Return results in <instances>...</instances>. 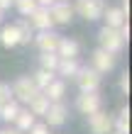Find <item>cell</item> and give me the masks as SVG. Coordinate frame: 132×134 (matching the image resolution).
<instances>
[{
	"mask_svg": "<svg viewBox=\"0 0 132 134\" xmlns=\"http://www.w3.org/2000/svg\"><path fill=\"white\" fill-rule=\"evenodd\" d=\"M73 78H76V83H78L81 93H98V88H100V73L93 71L91 66H81Z\"/></svg>",
	"mask_w": 132,
	"mask_h": 134,
	"instance_id": "obj_2",
	"label": "cell"
},
{
	"mask_svg": "<svg viewBox=\"0 0 132 134\" xmlns=\"http://www.w3.org/2000/svg\"><path fill=\"white\" fill-rule=\"evenodd\" d=\"M20 105L15 100H10V102H5V105H0V120H5L7 124L10 122H15V117H17V112H20Z\"/></svg>",
	"mask_w": 132,
	"mask_h": 134,
	"instance_id": "obj_19",
	"label": "cell"
},
{
	"mask_svg": "<svg viewBox=\"0 0 132 134\" xmlns=\"http://www.w3.org/2000/svg\"><path fill=\"white\" fill-rule=\"evenodd\" d=\"M115 134H120V132H115Z\"/></svg>",
	"mask_w": 132,
	"mask_h": 134,
	"instance_id": "obj_33",
	"label": "cell"
},
{
	"mask_svg": "<svg viewBox=\"0 0 132 134\" xmlns=\"http://www.w3.org/2000/svg\"><path fill=\"white\" fill-rule=\"evenodd\" d=\"M81 51V46L76 39H68V37H61L59 39V46H56V56L59 59H76Z\"/></svg>",
	"mask_w": 132,
	"mask_h": 134,
	"instance_id": "obj_12",
	"label": "cell"
},
{
	"mask_svg": "<svg viewBox=\"0 0 132 134\" xmlns=\"http://www.w3.org/2000/svg\"><path fill=\"white\" fill-rule=\"evenodd\" d=\"M0 134H22V132H17V129H15V127H12V129H10V127H7V129H3V132H0Z\"/></svg>",
	"mask_w": 132,
	"mask_h": 134,
	"instance_id": "obj_30",
	"label": "cell"
},
{
	"mask_svg": "<svg viewBox=\"0 0 132 134\" xmlns=\"http://www.w3.org/2000/svg\"><path fill=\"white\" fill-rule=\"evenodd\" d=\"M34 127V115L29 110H20L17 117H15V129L17 132H29Z\"/></svg>",
	"mask_w": 132,
	"mask_h": 134,
	"instance_id": "obj_18",
	"label": "cell"
},
{
	"mask_svg": "<svg viewBox=\"0 0 132 134\" xmlns=\"http://www.w3.org/2000/svg\"><path fill=\"white\" fill-rule=\"evenodd\" d=\"M103 20H105V27H110V29H120L127 22L125 12H122L120 7H105L103 10Z\"/></svg>",
	"mask_w": 132,
	"mask_h": 134,
	"instance_id": "obj_13",
	"label": "cell"
},
{
	"mask_svg": "<svg viewBox=\"0 0 132 134\" xmlns=\"http://www.w3.org/2000/svg\"><path fill=\"white\" fill-rule=\"evenodd\" d=\"M59 34L56 32H39L34 37V42H37V46H39V51L42 54H56V46H59Z\"/></svg>",
	"mask_w": 132,
	"mask_h": 134,
	"instance_id": "obj_11",
	"label": "cell"
},
{
	"mask_svg": "<svg viewBox=\"0 0 132 134\" xmlns=\"http://www.w3.org/2000/svg\"><path fill=\"white\" fill-rule=\"evenodd\" d=\"M39 68H44V71H51V73H56V66H59V56L56 54H42L39 56Z\"/></svg>",
	"mask_w": 132,
	"mask_h": 134,
	"instance_id": "obj_23",
	"label": "cell"
},
{
	"mask_svg": "<svg viewBox=\"0 0 132 134\" xmlns=\"http://www.w3.org/2000/svg\"><path fill=\"white\" fill-rule=\"evenodd\" d=\"M103 10H105V0H76V7H73V12H78L88 22L100 20Z\"/></svg>",
	"mask_w": 132,
	"mask_h": 134,
	"instance_id": "obj_4",
	"label": "cell"
},
{
	"mask_svg": "<svg viewBox=\"0 0 132 134\" xmlns=\"http://www.w3.org/2000/svg\"><path fill=\"white\" fill-rule=\"evenodd\" d=\"M12 100V90H10V83H0V105Z\"/></svg>",
	"mask_w": 132,
	"mask_h": 134,
	"instance_id": "obj_25",
	"label": "cell"
},
{
	"mask_svg": "<svg viewBox=\"0 0 132 134\" xmlns=\"http://www.w3.org/2000/svg\"><path fill=\"white\" fill-rule=\"evenodd\" d=\"M54 3H68V0H54Z\"/></svg>",
	"mask_w": 132,
	"mask_h": 134,
	"instance_id": "obj_31",
	"label": "cell"
},
{
	"mask_svg": "<svg viewBox=\"0 0 132 134\" xmlns=\"http://www.w3.org/2000/svg\"><path fill=\"white\" fill-rule=\"evenodd\" d=\"M12 3H15V7H17V12L25 15V17H29V15H32L37 7H39L34 0H12Z\"/></svg>",
	"mask_w": 132,
	"mask_h": 134,
	"instance_id": "obj_24",
	"label": "cell"
},
{
	"mask_svg": "<svg viewBox=\"0 0 132 134\" xmlns=\"http://www.w3.org/2000/svg\"><path fill=\"white\" fill-rule=\"evenodd\" d=\"M29 22V27L32 29H39V32H49V29L54 27V22L49 17V7H37V10L29 15V17H25Z\"/></svg>",
	"mask_w": 132,
	"mask_h": 134,
	"instance_id": "obj_7",
	"label": "cell"
},
{
	"mask_svg": "<svg viewBox=\"0 0 132 134\" xmlns=\"http://www.w3.org/2000/svg\"><path fill=\"white\" fill-rule=\"evenodd\" d=\"M78 61L76 59H59V66H56V73L64 76V78H73L76 73H78Z\"/></svg>",
	"mask_w": 132,
	"mask_h": 134,
	"instance_id": "obj_17",
	"label": "cell"
},
{
	"mask_svg": "<svg viewBox=\"0 0 132 134\" xmlns=\"http://www.w3.org/2000/svg\"><path fill=\"white\" fill-rule=\"evenodd\" d=\"M91 68L93 71H98V73H108V71H113L115 68V56L113 54H108V51H103V49H96L91 54Z\"/></svg>",
	"mask_w": 132,
	"mask_h": 134,
	"instance_id": "obj_8",
	"label": "cell"
},
{
	"mask_svg": "<svg viewBox=\"0 0 132 134\" xmlns=\"http://www.w3.org/2000/svg\"><path fill=\"white\" fill-rule=\"evenodd\" d=\"M98 39H100V49L103 51H108V54H118V51H122V46H125V39L120 37V32L118 29H110V27H103L98 32Z\"/></svg>",
	"mask_w": 132,
	"mask_h": 134,
	"instance_id": "obj_3",
	"label": "cell"
},
{
	"mask_svg": "<svg viewBox=\"0 0 132 134\" xmlns=\"http://www.w3.org/2000/svg\"><path fill=\"white\" fill-rule=\"evenodd\" d=\"M49 17L54 25H68L73 20V7L68 3H54L49 7Z\"/></svg>",
	"mask_w": 132,
	"mask_h": 134,
	"instance_id": "obj_9",
	"label": "cell"
},
{
	"mask_svg": "<svg viewBox=\"0 0 132 134\" xmlns=\"http://www.w3.org/2000/svg\"><path fill=\"white\" fill-rule=\"evenodd\" d=\"M27 105H29V112H32V115H42V117H44L51 102L46 100V95H44V93H37V95H34L32 100H29Z\"/></svg>",
	"mask_w": 132,
	"mask_h": 134,
	"instance_id": "obj_16",
	"label": "cell"
},
{
	"mask_svg": "<svg viewBox=\"0 0 132 134\" xmlns=\"http://www.w3.org/2000/svg\"><path fill=\"white\" fill-rule=\"evenodd\" d=\"M100 95L98 93H81L78 98H76V107H78V112L81 115H93V112H98L100 110Z\"/></svg>",
	"mask_w": 132,
	"mask_h": 134,
	"instance_id": "obj_6",
	"label": "cell"
},
{
	"mask_svg": "<svg viewBox=\"0 0 132 134\" xmlns=\"http://www.w3.org/2000/svg\"><path fill=\"white\" fill-rule=\"evenodd\" d=\"M34 3L39 5V7H51V5H54V0H34Z\"/></svg>",
	"mask_w": 132,
	"mask_h": 134,
	"instance_id": "obj_28",
	"label": "cell"
},
{
	"mask_svg": "<svg viewBox=\"0 0 132 134\" xmlns=\"http://www.w3.org/2000/svg\"><path fill=\"white\" fill-rule=\"evenodd\" d=\"M10 90H12V95H15V102H29L37 93V85L32 81V76H20L17 81H15L10 85Z\"/></svg>",
	"mask_w": 132,
	"mask_h": 134,
	"instance_id": "obj_1",
	"label": "cell"
},
{
	"mask_svg": "<svg viewBox=\"0 0 132 134\" xmlns=\"http://www.w3.org/2000/svg\"><path fill=\"white\" fill-rule=\"evenodd\" d=\"M29 134H49V127H46V124H34V127L29 129Z\"/></svg>",
	"mask_w": 132,
	"mask_h": 134,
	"instance_id": "obj_26",
	"label": "cell"
},
{
	"mask_svg": "<svg viewBox=\"0 0 132 134\" xmlns=\"http://www.w3.org/2000/svg\"><path fill=\"white\" fill-rule=\"evenodd\" d=\"M113 127H115V132H120V134H130V110L127 107L120 110L118 120H113Z\"/></svg>",
	"mask_w": 132,
	"mask_h": 134,
	"instance_id": "obj_20",
	"label": "cell"
},
{
	"mask_svg": "<svg viewBox=\"0 0 132 134\" xmlns=\"http://www.w3.org/2000/svg\"><path fill=\"white\" fill-rule=\"evenodd\" d=\"M15 29H17L20 44H29V39H32V27H29V22L27 20H17L15 22Z\"/></svg>",
	"mask_w": 132,
	"mask_h": 134,
	"instance_id": "obj_22",
	"label": "cell"
},
{
	"mask_svg": "<svg viewBox=\"0 0 132 134\" xmlns=\"http://www.w3.org/2000/svg\"><path fill=\"white\" fill-rule=\"evenodd\" d=\"M10 5H12V0H0V12H5Z\"/></svg>",
	"mask_w": 132,
	"mask_h": 134,
	"instance_id": "obj_29",
	"label": "cell"
},
{
	"mask_svg": "<svg viewBox=\"0 0 132 134\" xmlns=\"http://www.w3.org/2000/svg\"><path fill=\"white\" fill-rule=\"evenodd\" d=\"M88 127L93 134H110L113 132V117L103 112V110H98V112H93L88 117Z\"/></svg>",
	"mask_w": 132,
	"mask_h": 134,
	"instance_id": "obj_5",
	"label": "cell"
},
{
	"mask_svg": "<svg viewBox=\"0 0 132 134\" xmlns=\"http://www.w3.org/2000/svg\"><path fill=\"white\" fill-rule=\"evenodd\" d=\"M120 88H122V93H130V76H127V73H122V78H120Z\"/></svg>",
	"mask_w": 132,
	"mask_h": 134,
	"instance_id": "obj_27",
	"label": "cell"
},
{
	"mask_svg": "<svg viewBox=\"0 0 132 134\" xmlns=\"http://www.w3.org/2000/svg\"><path fill=\"white\" fill-rule=\"evenodd\" d=\"M42 93L46 95V100H49V102H61V98H64V93H66V83L59 81V78H54V81L46 85Z\"/></svg>",
	"mask_w": 132,
	"mask_h": 134,
	"instance_id": "obj_14",
	"label": "cell"
},
{
	"mask_svg": "<svg viewBox=\"0 0 132 134\" xmlns=\"http://www.w3.org/2000/svg\"><path fill=\"white\" fill-rule=\"evenodd\" d=\"M0 22H3V12H0Z\"/></svg>",
	"mask_w": 132,
	"mask_h": 134,
	"instance_id": "obj_32",
	"label": "cell"
},
{
	"mask_svg": "<svg viewBox=\"0 0 132 134\" xmlns=\"http://www.w3.org/2000/svg\"><path fill=\"white\" fill-rule=\"evenodd\" d=\"M0 44L7 46V49H12V46L20 44V37H17V29H15V25H5L3 29H0Z\"/></svg>",
	"mask_w": 132,
	"mask_h": 134,
	"instance_id": "obj_15",
	"label": "cell"
},
{
	"mask_svg": "<svg viewBox=\"0 0 132 134\" xmlns=\"http://www.w3.org/2000/svg\"><path fill=\"white\" fill-rule=\"evenodd\" d=\"M44 117H46V127H61L68 117V110H66L64 102H51Z\"/></svg>",
	"mask_w": 132,
	"mask_h": 134,
	"instance_id": "obj_10",
	"label": "cell"
},
{
	"mask_svg": "<svg viewBox=\"0 0 132 134\" xmlns=\"http://www.w3.org/2000/svg\"><path fill=\"white\" fill-rule=\"evenodd\" d=\"M32 81H34V85H37V90H44L46 88V85H49L51 81H54V73H51V71H44V68H39V71H37V73L32 76Z\"/></svg>",
	"mask_w": 132,
	"mask_h": 134,
	"instance_id": "obj_21",
	"label": "cell"
}]
</instances>
